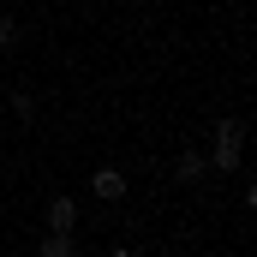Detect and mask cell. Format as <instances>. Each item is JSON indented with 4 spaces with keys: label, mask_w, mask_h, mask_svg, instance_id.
Masks as SVG:
<instances>
[{
    "label": "cell",
    "mask_w": 257,
    "mask_h": 257,
    "mask_svg": "<svg viewBox=\"0 0 257 257\" xmlns=\"http://www.w3.org/2000/svg\"><path fill=\"white\" fill-rule=\"evenodd\" d=\"M209 162H215V168H245V120H221V126H215Z\"/></svg>",
    "instance_id": "obj_1"
},
{
    "label": "cell",
    "mask_w": 257,
    "mask_h": 257,
    "mask_svg": "<svg viewBox=\"0 0 257 257\" xmlns=\"http://www.w3.org/2000/svg\"><path fill=\"white\" fill-rule=\"evenodd\" d=\"M203 174H209V156H203V150H180V156H174V180H180V186H197Z\"/></svg>",
    "instance_id": "obj_3"
},
{
    "label": "cell",
    "mask_w": 257,
    "mask_h": 257,
    "mask_svg": "<svg viewBox=\"0 0 257 257\" xmlns=\"http://www.w3.org/2000/svg\"><path fill=\"white\" fill-rule=\"evenodd\" d=\"M108 257H138V251H132V245H114V251H108Z\"/></svg>",
    "instance_id": "obj_8"
},
{
    "label": "cell",
    "mask_w": 257,
    "mask_h": 257,
    "mask_svg": "<svg viewBox=\"0 0 257 257\" xmlns=\"http://www.w3.org/2000/svg\"><path fill=\"white\" fill-rule=\"evenodd\" d=\"M12 114H18V120H36V102H30V90H12Z\"/></svg>",
    "instance_id": "obj_7"
},
{
    "label": "cell",
    "mask_w": 257,
    "mask_h": 257,
    "mask_svg": "<svg viewBox=\"0 0 257 257\" xmlns=\"http://www.w3.org/2000/svg\"><path fill=\"white\" fill-rule=\"evenodd\" d=\"M90 192L102 197V203H120V197H126V174H120V168H96Z\"/></svg>",
    "instance_id": "obj_4"
},
{
    "label": "cell",
    "mask_w": 257,
    "mask_h": 257,
    "mask_svg": "<svg viewBox=\"0 0 257 257\" xmlns=\"http://www.w3.org/2000/svg\"><path fill=\"white\" fill-rule=\"evenodd\" d=\"M18 36H24V24H18L12 12H0V54H12V48H18Z\"/></svg>",
    "instance_id": "obj_6"
},
{
    "label": "cell",
    "mask_w": 257,
    "mask_h": 257,
    "mask_svg": "<svg viewBox=\"0 0 257 257\" xmlns=\"http://www.w3.org/2000/svg\"><path fill=\"white\" fill-rule=\"evenodd\" d=\"M72 227H78V197L54 192L48 197V233H72Z\"/></svg>",
    "instance_id": "obj_2"
},
{
    "label": "cell",
    "mask_w": 257,
    "mask_h": 257,
    "mask_svg": "<svg viewBox=\"0 0 257 257\" xmlns=\"http://www.w3.org/2000/svg\"><path fill=\"white\" fill-rule=\"evenodd\" d=\"M36 257H78V239H72V233H48V239L36 245Z\"/></svg>",
    "instance_id": "obj_5"
}]
</instances>
